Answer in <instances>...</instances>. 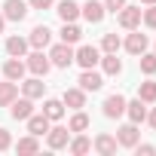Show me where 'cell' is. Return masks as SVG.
Instances as JSON below:
<instances>
[{
  "instance_id": "277c9868",
  "label": "cell",
  "mask_w": 156,
  "mask_h": 156,
  "mask_svg": "<svg viewBox=\"0 0 156 156\" xmlns=\"http://www.w3.org/2000/svg\"><path fill=\"white\" fill-rule=\"evenodd\" d=\"M28 16V3L25 0H6L3 3V19L6 22H25Z\"/></svg>"
},
{
  "instance_id": "d6986e66",
  "label": "cell",
  "mask_w": 156,
  "mask_h": 156,
  "mask_svg": "<svg viewBox=\"0 0 156 156\" xmlns=\"http://www.w3.org/2000/svg\"><path fill=\"white\" fill-rule=\"evenodd\" d=\"M80 16V3H73V0H61L58 3V19L61 22H76Z\"/></svg>"
},
{
  "instance_id": "484cf974",
  "label": "cell",
  "mask_w": 156,
  "mask_h": 156,
  "mask_svg": "<svg viewBox=\"0 0 156 156\" xmlns=\"http://www.w3.org/2000/svg\"><path fill=\"white\" fill-rule=\"evenodd\" d=\"M67 147H70V153H73V156H83V153H89V150H92V141H89V138H83V135H76L73 141H67Z\"/></svg>"
},
{
  "instance_id": "52a82bcc",
  "label": "cell",
  "mask_w": 156,
  "mask_h": 156,
  "mask_svg": "<svg viewBox=\"0 0 156 156\" xmlns=\"http://www.w3.org/2000/svg\"><path fill=\"white\" fill-rule=\"evenodd\" d=\"M101 86H104V76L95 73V67H86V70L80 73V89H83V92H98Z\"/></svg>"
},
{
  "instance_id": "ac0fdd59",
  "label": "cell",
  "mask_w": 156,
  "mask_h": 156,
  "mask_svg": "<svg viewBox=\"0 0 156 156\" xmlns=\"http://www.w3.org/2000/svg\"><path fill=\"white\" fill-rule=\"evenodd\" d=\"M67 107H73V110H80V107H86V92L76 86V89H64V98H61Z\"/></svg>"
},
{
  "instance_id": "3957f363",
  "label": "cell",
  "mask_w": 156,
  "mask_h": 156,
  "mask_svg": "<svg viewBox=\"0 0 156 156\" xmlns=\"http://www.w3.org/2000/svg\"><path fill=\"white\" fill-rule=\"evenodd\" d=\"M73 61L80 64L83 70H86V67H95V64L101 61V52H98L95 46H80V49L73 52Z\"/></svg>"
},
{
  "instance_id": "8d00e7d4",
  "label": "cell",
  "mask_w": 156,
  "mask_h": 156,
  "mask_svg": "<svg viewBox=\"0 0 156 156\" xmlns=\"http://www.w3.org/2000/svg\"><path fill=\"white\" fill-rule=\"evenodd\" d=\"M147 119H150V126H153V129H156V107H153V110H150V113H147Z\"/></svg>"
},
{
  "instance_id": "7402d4cb",
  "label": "cell",
  "mask_w": 156,
  "mask_h": 156,
  "mask_svg": "<svg viewBox=\"0 0 156 156\" xmlns=\"http://www.w3.org/2000/svg\"><path fill=\"white\" fill-rule=\"evenodd\" d=\"M80 37H83V31H80V25H73V22H64V28H61V43H80Z\"/></svg>"
},
{
  "instance_id": "d4e9b609",
  "label": "cell",
  "mask_w": 156,
  "mask_h": 156,
  "mask_svg": "<svg viewBox=\"0 0 156 156\" xmlns=\"http://www.w3.org/2000/svg\"><path fill=\"white\" fill-rule=\"evenodd\" d=\"M43 113L49 116V122H52V119H61V116H64V101H55V98H49V101L43 104Z\"/></svg>"
},
{
  "instance_id": "836d02e7",
  "label": "cell",
  "mask_w": 156,
  "mask_h": 156,
  "mask_svg": "<svg viewBox=\"0 0 156 156\" xmlns=\"http://www.w3.org/2000/svg\"><path fill=\"white\" fill-rule=\"evenodd\" d=\"M9 147H12V135L6 129H0V150H9Z\"/></svg>"
},
{
  "instance_id": "f546056e",
  "label": "cell",
  "mask_w": 156,
  "mask_h": 156,
  "mask_svg": "<svg viewBox=\"0 0 156 156\" xmlns=\"http://www.w3.org/2000/svg\"><path fill=\"white\" fill-rule=\"evenodd\" d=\"M138 61H141V70H144L147 76H153V73H156V55H150V52H141V58H138Z\"/></svg>"
},
{
  "instance_id": "4316f807",
  "label": "cell",
  "mask_w": 156,
  "mask_h": 156,
  "mask_svg": "<svg viewBox=\"0 0 156 156\" xmlns=\"http://www.w3.org/2000/svg\"><path fill=\"white\" fill-rule=\"evenodd\" d=\"M138 98H141L144 104H153V101H156V83H153V80L141 83V86H138Z\"/></svg>"
},
{
  "instance_id": "5bb4252c",
  "label": "cell",
  "mask_w": 156,
  "mask_h": 156,
  "mask_svg": "<svg viewBox=\"0 0 156 156\" xmlns=\"http://www.w3.org/2000/svg\"><path fill=\"white\" fill-rule=\"evenodd\" d=\"M9 113H12V119H28L31 113H34V104H31V98H16L12 104H9Z\"/></svg>"
},
{
  "instance_id": "603a6c76",
  "label": "cell",
  "mask_w": 156,
  "mask_h": 156,
  "mask_svg": "<svg viewBox=\"0 0 156 156\" xmlns=\"http://www.w3.org/2000/svg\"><path fill=\"white\" fill-rule=\"evenodd\" d=\"M6 52H9L12 58H22V55L28 52V40H25V37H9V40H6Z\"/></svg>"
},
{
  "instance_id": "83f0119b",
  "label": "cell",
  "mask_w": 156,
  "mask_h": 156,
  "mask_svg": "<svg viewBox=\"0 0 156 156\" xmlns=\"http://www.w3.org/2000/svg\"><path fill=\"white\" fill-rule=\"evenodd\" d=\"M16 150H19V153H37V150H40V141H37V135H28V138H19Z\"/></svg>"
},
{
  "instance_id": "1f68e13d",
  "label": "cell",
  "mask_w": 156,
  "mask_h": 156,
  "mask_svg": "<svg viewBox=\"0 0 156 156\" xmlns=\"http://www.w3.org/2000/svg\"><path fill=\"white\" fill-rule=\"evenodd\" d=\"M141 22H144L147 28H156V3H150V9L141 12Z\"/></svg>"
},
{
  "instance_id": "30bf717a",
  "label": "cell",
  "mask_w": 156,
  "mask_h": 156,
  "mask_svg": "<svg viewBox=\"0 0 156 156\" xmlns=\"http://www.w3.org/2000/svg\"><path fill=\"white\" fill-rule=\"evenodd\" d=\"M119 25H122L126 31H135V28L141 25V9H138V6H122V9H119Z\"/></svg>"
},
{
  "instance_id": "7c38bea8",
  "label": "cell",
  "mask_w": 156,
  "mask_h": 156,
  "mask_svg": "<svg viewBox=\"0 0 156 156\" xmlns=\"http://www.w3.org/2000/svg\"><path fill=\"white\" fill-rule=\"evenodd\" d=\"M3 76H6V80H12V83H22V76H25V61H19V58L9 55V61L3 64Z\"/></svg>"
},
{
  "instance_id": "9c48e42d",
  "label": "cell",
  "mask_w": 156,
  "mask_h": 156,
  "mask_svg": "<svg viewBox=\"0 0 156 156\" xmlns=\"http://www.w3.org/2000/svg\"><path fill=\"white\" fill-rule=\"evenodd\" d=\"M46 138H49V147L52 150H61V147H67V141H70V129H64V126H49V132H46Z\"/></svg>"
},
{
  "instance_id": "ffe728a7",
  "label": "cell",
  "mask_w": 156,
  "mask_h": 156,
  "mask_svg": "<svg viewBox=\"0 0 156 156\" xmlns=\"http://www.w3.org/2000/svg\"><path fill=\"white\" fill-rule=\"evenodd\" d=\"M19 98V83H0V107H9L12 101Z\"/></svg>"
},
{
  "instance_id": "e575fe53",
  "label": "cell",
  "mask_w": 156,
  "mask_h": 156,
  "mask_svg": "<svg viewBox=\"0 0 156 156\" xmlns=\"http://www.w3.org/2000/svg\"><path fill=\"white\" fill-rule=\"evenodd\" d=\"M52 3H55V0H28V6H31V9H49Z\"/></svg>"
},
{
  "instance_id": "d6a6232c",
  "label": "cell",
  "mask_w": 156,
  "mask_h": 156,
  "mask_svg": "<svg viewBox=\"0 0 156 156\" xmlns=\"http://www.w3.org/2000/svg\"><path fill=\"white\" fill-rule=\"evenodd\" d=\"M122 6H126V0H104V9L107 12H119Z\"/></svg>"
},
{
  "instance_id": "74e56055",
  "label": "cell",
  "mask_w": 156,
  "mask_h": 156,
  "mask_svg": "<svg viewBox=\"0 0 156 156\" xmlns=\"http://www.w3.org/2000/svg\"><path fill=\"white\" fill-rule=\"evenodd\" d=\"M3 28H6V19H3V16H0V34H3Z\"/></svg>"
},
{
  "instance_id": "44dd1931",
  "label": "cell",
  "mask_w": 156,
  "mask_h": 156,
  "mask_svg": "<svg viewBox=\"0 0 156 156\" xmlns=\"http://www.w3.org/2000/svg\"><path fill=\"white\" fill-rule=\"evenodd\" d=\"M43 89H46V83H43V76H34V80H28V83H22V92H25V98H40L43 95Z\"/></svg>"
},
{
  "instance_id": "9a60e30c",
  "label": "cell",
  "mask_w": 156,
  "mask_h": 156,
  "mask_svg": "<svg viewBox=\"0 0 156 156\" xmlns=\"http://www.w3.org/2000/svg\"><path fill=\"white\" fill-rule=\"evenodd\" d=\"M126 113H129V122H144V119H147V107H144L141 98L126 101Z\"/></svg>"
},
{
  "instance_id": "e0dca14e",
  "label": "cell",
  "mask_w": 156,
  "mask_h": 156,
  "mask_svg": "<svg viewBox=\"0 0 156 156\" xmlns=\"http://www.w3.org/2000/svg\"><path fill=\"white\" fill-rule=\"evenodd\" d=\"M92 147H95V150H98V153H101V156H113V153H116V147H119V144H116V138H113V135H98V138H95V144H92Z\"/></svg>"
},
{
  "instance_id": "f35d334b",
  "label": "cell",
  "mask_w": 156,
  "mask_h": 156,
  "mask_svg": "<svg viewBox=\"0 0 156 156\" xmlns=\"http://www.w3.org/2000/svg\"><path fill=\"white\" fill-rule=\"evenodd\" d=\"M144 3H147V6H150V3H156V0H144Z\"/></svg>"
},
{
  "instance_id": "5b68a950",
  "label": "cell",
  "mask_w": 156,
  "mask_h": 156,
  "mask_svg": "<svg viewBox=\"0 0 156 156\" xmlns=\"http://www.w3.org/2000/svg\"><path fill=\"white\" fill-rule=\"evenodd\" d=\"M104 12H107V9H104V3H98V0H86V3L80 6V16H83L89 25H98V22L104 19Z\"/></svg>"
},
{
  "instance_id": "7a4b0ae2",
  "label": "cell",
  "mask_w": 156,
  "mask_h": 156,
  "mask_svg": "<svg viewBox=\"0 0 156 156\" xmlns=\"http://www.w3.org/2000/svg\"><path fill=\"white\" fill-rule=\"evenodd\" d=\"M25 67H28L34 76H46V73H49V67H52V61H49V55H43V49H37V52H31V55H28Z\"/></svg>"
},
{
  "instance_id": "ba28073f",
  "label": "cell",
  "mask_w": 156,
  "mask_h": 156,
  "mask_svg": "<svg viewBox=\"0 0 156 156\" xmlns=\"http://www.w3.org/2000/svg\"><path fill=\"white\" fill-rule=\"evenodd\" d=\"M138 138H141L138 122H129V126H122V129L116 132V144H119V147H135V144H138Z\"/></svg>"
},
{
  "instance_id": "d590c367",
  "label": "cell",
  "mask_w": 156,
  "mask_h": 156,
  "mask_svg": "<svg viewBox=\"0 0 156 156\" xmlns=\"http://www.w3.org/2000/svg\"><path fill=\"white\" fill-rule=\"evenodd\" d=\"M135 147H138V156H153V153H156L153 144H135Z\"/></svg>"
},
{
  "instance_id": "f1b7e54d",
  "label": "cell",
  "mask_w": 156,
  "mask_h": 156,
  "mask_svg": "<svg viewBox=\"0 0 156 156\" xmlns=\"http://www.w3.org/2000/svg\"><path fill=\"white\" fill-rule=\"evenodd\" d=\"M67 129H70V132H86V129H89V116H86L83 110H76V113L70 116V122H67Z\"/></svg>"
},
{
  "instance_id": "4dcf8cb0",
  "label": "cell",
  "mask_w": 156,
  "mask_h": 156,
  "mask_svg": "<svg viewBox=\"0 0 156 156\" xmlns=\"http://www.w3.org/2000/svg\"><path fill=\"white\" fill-rule=\"evenodd\" d=\"M119 46H122V43H119L116 34H104V40H101V49H104V52H119Z\"/></svg>"
},
{
  "instance_id": "4fadbf2b",
  "label": "cell",
  "mask_w": 156,
  "mask_h": 156,
  "mask_svg": "<svg viewBox=\"0 0 156 156\" xmlns=\"http://www.w3.org/2000/svg\"><path fill=\"white\" fill-rule=\"evenodd\" d=\"M126 49H129L132 55H141V52H147V34H141V31L129 34V37H126Z\"/></svg>"
},
{
  "instance_id": "8fae6325",
  "label": "cell",
  "mask_w": 156,
  "mask_h": 156,
  "mask_svg": "<svg viewBox=\"0 0 156 156\" xmlns=\"http://www.w3.org/2000/svg\"><path fill=\"white\" fill-rule=\"evenodd\" d=\"M49 40H52V31H49L46 25H37V28L31 31V37H28V46H34V49H46Z\"/></svg>"
},
{
  "instance_id": "cb8c5ba5",
  "label": "cell",
  "mask_w": 156,
  "mask_h": 156,
  "mask_svg": "<svg viewBox=\"0 0 156 156\" xmlns=\"http://www.w3.org/2000/svg\"><path fill=\"white\" fill-rule=\"evenodd\" d=\"M101 67H104V73H110V76L122 73V61L116 58V52H107V55L101 58Z\"/></svg>"
},
{
  "instance_id": "8992f818",
  "label": "cell",
  "mask_w": 156,
  "mask_h": 156,
  "mask_svg": "<svg viewBox=\"0 0 156 156\" xmlns=\"http://www.w3.org/2000/svg\"><path fill=\"white\" fill-rule=\"evenodd\" d=\"M101 107H104V116H107V119H119V116L126 113V98H122V95H107Z\"/></svg>"
},
{
  "instance_id": "2e32d148",
  "label": "cell",
  "mask_w": 156,
  "mask_h": 156,
  "mask_svg": "<svg viewBox=\"0 0 156 156\" xmlns=\"http://www.w3.org/2000/svg\"><path fill=\"white\" fill-rule=\"evenodd\" d=\"M28 132L37 135V138L46 135V132H49V116H46V113H37V116L31 113V116H28Z\"/></svg>"
},
{
  "instance_id": "6da1fadb",
  "label": "cell",
  "mask_w": 156,
  "mask_h": 156,
  "mask_svg": "<svg viewBox=\"0 0 156 156\" xmlns=\"http://www.w3.org/2000/svg\"><path fill=\"white\" fill-rule=\"evenodd\" d=\"M49 61H52L55 67H70V64H73V49H70V43H55V46L49 49Z\"/></svg>"
}]
</instances>
